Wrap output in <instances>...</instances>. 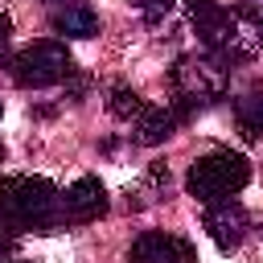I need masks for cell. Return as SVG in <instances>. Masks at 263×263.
<instances>
[{
	"label": "cell",
	"instance_id": "1",
	"mask_svg": "<svg viewBox=\"0 0 263 263\" xmlns=\"http://www.w3.org/2000/svg\"><path fill=\"white\" fill-rule=\"evenodd\" d=\"M0 222L12 234H49L66 222L62 189L45 177H4L0 181Z\"/></svg>",
	"mask_w": 263,
	"mask_h": 263
},
{
	"label": "cell",
	"instance_id": "2",
	"mask_svg": "<svg viewBox=\"0 0 263 263\" xmlns=\"http://www.w3.org/2000/svg\"><path fill=\"white\" fill-rule=\"evenodd\" d=\"M226 82H230V66L222 58H214V53H185L168 70L173 107L181 111V119H193L197 111L218 103L226 95Z\"/></svg>",
	"mask_w": 263,
	"mask_h": 263
},
{
	"label": "cell",
	"instance_id": "3",
	"mask_svg": "<svg viewBox=\"0 0 263 263\" xmlns=\"http://www.w3.org/2000/svg\"><path fill=\"white\" fill-rule=\"evenodd\" d=\"M189 21H193L205 53L222 58L226 66L251 58L255 45H259V37L242 25V16L234 8H226V4H218V0H189Z\"/></svg>",
	"mask_w": 263,
	"mask_h": 263
},
{
	"label": "cell",
	"instance_id": "4",
	"mask_svg": "<svg viewBox=\"0 0 263 263\" xmlns=\"http://www.w3.org/2000/svg\"><path fill=\"white\" fill-rule=\"evenodd\" d=\"M247 181H251L247 156H242V152H230V148H214V152H205V156H197V160L189 164L185 189H189L197 201L214 205V201H226V197L242 193Z\"/></svg>",
	"mask_w": 263,
	"mask_h": 263
},
{
	"label": "cell",
	"instance_id": "5",
	"mask_svg": "<svg viewBox=\"0 0 263 263\" xmlns=\"http://www.w3.org/2000/svg\"><path fill=\"white\" fill-rule=\"evenodd\" d=\"M8 74L16 86H29V90H45V86H58L74 74V58L66 49V41H29L25 49H16L8 58Z\"/></svg>",
	"mask_w": 263,
	"mask_h": 263
},
{
	"label": "cell",
	"instance_id": "6",
	"mask_svg": "<svg viewBox=\"0 0 263 263\" xmlns=\"http://www.w3.org/2000/svg\"><path fill=\"white\" fill-rule=\"evenodd\" d=\"M205 234L214 238V247L218 251H238L242 247V238L251 234V214L234 201V197H226V201H214L210 210H205Z\"/></svg>",
	"mask_w": 263,
	"mask_h": 263
},
{
	"label": "cell",
	"instance_id": "7",
	"mask_svg": "<svg viewBox=\"0 0 263 263\" xmlns=\"http://www.w3.org/2000/svg\"><path fill=\"white\" fill-rule=\"evenodd\" d=\"M127 263H197V251L189 238L181 234H164V230H148L132 242Z\"/></svg>",
	"mask_w": 263,
	"mask_h": 263
},
{
	"label": "cell",
	"instance_id": "8",
	"mask_svg": "<svg viewBox=\"0 0 263 263\" xmlns=\"http://www.w3.org/2000/svg\"><path fill=\"white\" fill-rule=\"evenodd\" d=\"M62 214H66V222H78V226L103 218L107 214V189H103V181L99 177H78L62 193Z\"/></svg>",
	"mask_w": 263,
	"mask_h": 263
},
{
	"label": "cell",
	"instance_id": "9",
	"mask_svg": "<svg viewBox=\"0 0 263 263\" xmlns=\"http://www.w3.org/2000/svg\"><path fill=\"white\" fill-rule=\"evenodd\" d=\"M132 123H136V127H132V132H136V144L152 148V144H164V140H168L185 119H181V111L168 103V107H144Z\"/></svg>",
	"mask_w": 263,
	"mask_h": 263
},
{
	"label": "cell",
	"instance_id": "10",
	"mask_svg": "<svg viewBox=\"0 0 263 263\" xmlns=\"http://www.w3.org/2000/svg\"><path fill=\"white\" fill-rule=\"evenodd\" d=\"M53 33H62V37H95L99 33V16L86 4H66V8L53 12Z\"/></svg>",
	"mask_w": 263,
	"mask_h": 263
},
{
	"label": "cell",
	"instance_id": "11",
	"mask_svg": "<svg viewBox=\"0 0 263 263\" xmlns=\"http://www.w3.org/2000/svg\"><path fill=\"white\" fill-rule=\"evenodd\" d=\"M234 123L247 140H255L263 132V86H251L234 99Z\"/></svg>",
	"mask_w": 263,
	"mask_h": 263
},
{
	"label": "cell",
	"instance_id": "12",
	"mask_svg": "<svg viewBox=\"0 0 263 263\" xmlns=\"http://www.w3.org/2000/svg\"><path fill=\"white\" fill-rule=\"evenodd\" d=\"M144 107H148V103H144L136 90H127V86H115V90H111V115H115V119H127V123H132Z\"/></svg>",
	"mask_w": 263,
	"mask_h": 263
},
{
	"label": "cell",
	"instance_id": "13",
	"mask_svg": "<svg viewBox=\"0 0 263 263\" xmlns=\"http://www.w3.org/2000/svg\"><path fill=\"white\" fill-rule=\"evenodd\" d=\"M132 8H136L148 25H156V21H164V16L173 12V0H132Z\"/></svg>",
	"mask_w": 263,
	"mask_h": 263
},
{
	"label": "cell",
	"instance_id": "14",
	"mask_svg": "<svg viewBox=\"0 0 263 263\" xmlns=\"http://www.w3.org/2000/svg\"><path fill=\"white\" fill-rule=\"evenodd\" d=\"M238 16H242V25L263 41V0H242V4H238Z\"/></svg>",
	"mask_w": 263,
	"mask_h": 263
},
{
	"label": "cell",
	"instance_id": "15",
	"mask_svg": "<svg viewBox=\"0 0 263 263\" xmlns=\"http://www.w3.org/2000/svg\"><path fill=\"white\" fill-rule=\"evenodd\" d=\"M8 41H12V21H8V12H0V58L8 53Z\"/></svg>",
	"mask_w": 263,
	"mask_h": 263
},
{
	"label": "cell",
	"instance_id": "16",
	"mask_svg": "<svg viewBox=\"0 0 263 263\" xmlns=\"http://www.w3.org/2000/svg\"><path fill=\"white\" fill-rule=\"evenodd\" d=\"M8 247H12V238H8V234H4V222H0V259H4V255H8Z\"/></svg>",
	"mask_w": 263,
	"mask_h": 263
},
{
	"label": "cell",
	"instance_id": "17",
	"mask_svg": "<svg viewBox=\"0 0 263 263\" xmlns=\"http://www.w3.org/2000/svg\"><path fill=\"white\" fill-rule=\"evenodd\" d=\"M45 4H66V0H45Z\"/></svg>",
	"mask_w": 263,
	"mask_h": 263
},
{
	"label": "cell",
	"instance_id": "18",
	"mask_svg": "<svg viewBox=\"0 0 263 263\" xmlns=\"http://www.w3.org/2000/svg\"><path fill=\"white\" fill-rule=\"evenodd\" d=\"M0 160H4V144H0Z\"/></svg>",
	"mask_w": 263,
	"mask_h": 263
}]
</instances>
